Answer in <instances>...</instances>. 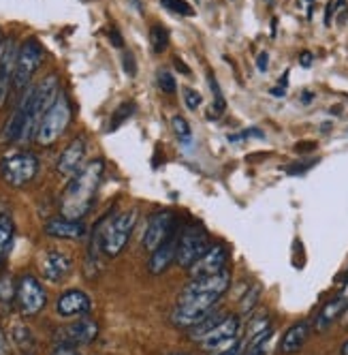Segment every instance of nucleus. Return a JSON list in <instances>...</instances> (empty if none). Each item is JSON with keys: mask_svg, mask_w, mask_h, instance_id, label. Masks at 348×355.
I'll use <instances>...</instances> for the list:
<instances>
[{"mask_svg": "<svg viewBox=\"0 0 348 355\" xmlns=\"http://www.w3.org/2000/svg\"><path fill=\"white\" fill-rule=\"evenodd\" d=\"M103 171H105L103 159H94L71 178L60 201L62 216L82 220L92 210L98 187H101L103 180Z\"/></svg>", "mask_w": 348, "mask_h": 355, "instance_id": "f257e3e1", "label": "nucleus"}, {"mask_svg": "<svg viewBox=\"0 0 348 355\" xmlns=\"http://www.w3.org/2000/svg\"><path fill=\"white\" fill-rule=\"evenodd\" d=\"M220 297L222 295L216 293H196V291L182 289L176 302V309L171 311L169 319L180 329H190L199 321H203L212 311H216V304L220 302Z\"/></svg>", "mask_w": 348, "mask_h": 355, "instance_id": "f03ea898", "label": "nucleus"}, {"mask_svg": "<svg viewBox=\"0 0 348 355\" xmlns=\"http://www.w3.org/2000/svg\"><path fill=\"white\" fill-rule=\"evenodd\" d=\"M137 218L139 212L133 208V210H124L116 216H107L96 225L98 232H101V250L105 252V257H118L127 248L137 225Z\"/></svg>", "mask_w": 348, "mask_h": 355, "instance_id": "7ed1b4c3", "label": "nucleus"}, {"mask_svg": "<svg viewBox=\"0 0 348 355\" xmlns=\"http://www.w3.org/2000/svg\"><path fill=\"white\" fill-rule=\"evenodd\" d=\"M71 118H73V105H71L68 96L64 92H60L58 98L54 101V105L49 107L45 112V116L41 118L35 141L43 148L54 146L64 135V131L68 129Z\"/></svg>", "mask_w": 348, "mask_h": 355, "instance_id": "20e7f679", "label": "nucleus"}, {"mask_svg": "<svg viewBox=\"0 0 348 355\" xmlns=\"http://www.w3.org/2000/svg\"><path fill=\"white\" fill-rule=\"evenodd\" d=\"M39 173V157L35 152L19 150L0 161V178L13 189L30 184Z\"/></svg>", "mask_w": 348, "mask_h": 355, "instance_id": "39448f33", "label": "nucleus"}, {"mask_svg": "<svg viewBox=\"0 0 348 355\" xmlns=\"http://www.w3.org/2000/svg\"><path fill=\"white\" fill-rule=\"evenodd\" d=\"M45 49L37 39H26L24 45L17 49V60H15V75H13V86L15 90H26L33 75L43 64Z\"/></svg>", "mask_w": 348, "mask_h": 355, "instance_id": "423d86ee", "label": "nucleus"}, {"mask_svg": "<svg viewBox=\"0 0 348 355\" xmlns=\"http://www.w3.org/2000/svg\"><path fill=\"white\" fill-rule=\"evenodd\" d=\"M210 236L205 234V230H201L199 225H190L180 234V242H178V257L176 263L180 268H190L196 259H201L205 252L210 250Z\"/></svg>", "mask_w": 348, "mask_h": 355, "instance_id": "0eeeda50", "label": "nucleus"}, {"mask_svg": "<svg viewBox=\"0 0 348 355\" xmlns=\"http://www.w3.org/2000/svg\"><path fill=\"white\" fill-rule=\"evenodd\" d=\"M17 309L21 317H35L39 315L45 304H47V293L43 289V285L37 281L35 276L30 274H24L19 281H17Z\"/></svg>", "mask_w": 348, "mask_h": 355, "instance_id": "6e6552de", "label": "nucleus"}, {"mask_svg": "<svg viewBox=\"0 0 348 355\" xmlns=\"http://www.w3.org/2000/svg\"><path fill=\"white\" fill-rule=\"evenodd\" d=\"M239 327H241L239 319L235 315H227L210 334H205L201 340H199V345H201V349L205 353H212V355L220 353V351H227L239 343Z\"/></svg>", "mask_w": 348, "mask_h": 355, "instance_id": "1a4fd4ad", "label": "nucleus"}, {"mask_svg": "<svg viewBox=\"0 0 348 355\" xmlns=\"http://www.w3.org/2000/svg\"><path fill=\"white\" fill-rule=\"evenodd\" d=\"M176 230H178V223H176V216H173V212L158 210V212H154L150 216V220H147L141 244H143L145 250L154 252Z\"/></svg>", "mask_w": 348, "mask_h": 355, "instance_id": "9d476101", "label": "nucleus"}, {"mask_svg": "<svg viewBox=\"0 0 348 355\" xmlns=\"http://www.w3.org/2000/svg\"><path fill=\"white\" fill-rule=\"evenodd\" d=\"M33 98H35V86H28L26 90H24V94L19 98L17 107L13 110L11 118L3 126V133H0V141H3V144H13V141L21 139L24 129H26V122H28V116H30Z\"/></svg>", "mask_w": 348, "mask_h": 355, "instance_id": "9b49d317", "label": "nucleus"}, {"mask_svg": "<svg viewBox=\"0 0 348 355\" xmlns=\"http://www.w3.org/2000/svg\"><path fill=\"white\" fill-rule=\"evenodd\" d=\"M98 336V325L90 317H80L77 321H73L71 325L58 329V345H90Z\"/></svg>", "mask_w": 348, "mask_h": 355, "instance_id": "f8f14e48", "label": "nucleus"}, {"mask_svg": "<svg viewBox=\"0 0 348 355\" xmlns=\"http://www.w3.org/2000/svg\"><path fill=\"white\" fill-rule=\"evenodd\" d=\"M227 261H229V250L225 244H216V246H210V250L201 259H196L188 272H190V278H203V276H214L222 270H227Z\"/></svg>", "mask_w": 348, "mask_h": 355, "instance_id": "ddd939ff", "label": "nucleus"}, {"mask_svg": "<svg viewBox=\"0 0 348 355\" xmlns=\"http://www.w3.org/2000/svg\"><path fill=\"white\" fill-rule=\"evenodd\" d=\"M39 268L45 281L49 283H62L73 270V259L62 250H47L39 259Z\"/></svg>", "mask_w": 348, "mask_h": 355, "instance_id": "4468645a", "label": "nucleus"}, {"mask_svg": "<svg viewBox=\"0 0 348 355\" xmlns=\"http://www.w3.org/2000/svg\"><path fill=\"white\" fill-rule=\"evenodd\" d=\"M84 159H86V139L84 137H75L58 157L56 163V171L62 178H73L82 167H84Z\"/></svg>", "mask_w": 348, "mask_h": 355, "instance_id": "2eb2a0df", "label": "nucleus"}, {"mask_svg": "<svg viewBox=\"0 0 348 355\" xmlns=\"http://www.w3.org/2000/svg\"><path fill=\"white\" fill-rule=\"evenodd\" d=\"M90 309H92V302H90L88 293L82 289H68V291L60 293V297L56 302V313L62 319L84 317L86 313H90Z\"/></svg>", "mask_w": 348, "mask_h": 355, "instance_id": "dca6fc26", "label": "nucleus"}, {"mask_svg": "<svg viewBox=\"0 0 348 355\" xmlns=\"http://www.w3.org/2000/svg\"><path fill=\"white\" fill-rule=\"evenodd\" d=\"M43 234L58 240H80L86 236V225L82 220H73L66 216H54L43 225Z\"/></svg>", "mask_w": 348, "mask_h": 355, "instance_id": "f3484780", "label": "nucleus"}, {"mask_svg": "<svg viewBox=\"0 0 348 355\" xmlns=\"http://www.w3.org/2000/svg\"><path fill=\"white\" fill-rule=\"evenodd\" d=\"M15 60H17V49L11 39H5L3 49H0V107L9 96V88L13 84L15 75Z\"/></svg>", "mask_w": 348, "mask_h": 355, "instance_id": "a211bd4d", "label": "nucleus"}, {"mask_svg": "<svg viewBox=\"0 0 348 355\" xmlns=\"http://www.w3.org/2000/svg\"><path fill=\"white\" fill-rule=\"evenodd\" d=\"M178 242H180V234L178 230L173 232L154 252H152V257L150 261H147V270H150V274L158 276L163 272L169 270L171 263H176V257H178Z\"/></svg>", "mask_w": 348, "mask_h": 355, "instance_id": "6ab92c4d", "label": "nucleus"}, {"mask_svg": "<svg viewBox=\"0 0 348 355\" xmlns=\"http://www.w3.org/2000/svg\"><path fill=\"white\" fill-rule=\"evenodd\" d=\"M346 306H348V297H346L344 293L331 297V300L325 304V306H322V309L318 311V315H316V319H314V329H316V332H325V329H327L336 319L342 317V313L346 311Z\"/></svg>", "mask_w": 348, "mask_h": 355, "instance_id": "aec40b11", "label": "nucleus"}, {"mask_svg": "<svg viewBox=\"0 0 348 355\" xmlns=\"http://www.w3.org/2000/svg\"><path fill=\"white\" fill-rule=\"evenodd\" d=\"M310 329L312 325L308 321H300V323H295L291 325L284 336H282V343H280V351L284 355H293V353H300L302 347L306 345L308 336H310Z\"/></svg>", "mask_w": 348, "mask_h": 355, "instance_id": "412c9836", "label": "nucleus"}, {"mask_svg": "<svg viewBox=\"0 0 348 355\" xmlns=\"http://www.w3.org/2000/svg\"><path fill=\"white\" fill-rule=\"evenodd\" d=\"M271 334H273V327L271 325H267L265 329H261V332L253 334L250 338H248V345L241 351V355H267Z\"/></svg>", "mask_w": 348, "mask_h": 355, "instance_id": "4be33fe9", "label": "nucleus"}, {"mask_svg": "<svg viewBox=\"0 0 348 355\" xmlns=\"http://www.w3.org/2000/svg\"><path fill=\"white\" fill-rule=\"evenodd\" d=\"M225 317H227V315L222 313L220 309H218V311H212V313H210V315H208L203 321H199L194 327H190L188 338H190V340H194V343H199V340H201L205 334H210L212 329H214V327H216V325H218L222 319H225Z\"/></svg>", "mask_w": 348, "mask_h": 355, "instance_id": "5701e85b", "label": "nucleus"}, {"mask_svg": "<svg viewBox=\"0 0 348 355\" xmlns=\"http://www.w3.org/2000/svg\"><path fill=\"white\" fill-rule=\"evenodd\" d=\"M13 236H15V227L13 220L7 214H0V266L5 263L11 244H13Z\"/></svg>", "mask_w": 348, "mask_h": 355, "instance_id": "b1692460", "label": "nucleus"}, {"mask_svg": "<svg viewBox=\"0 0 348 355\" xmlns=\"http://www.w3.org/2000/svg\"><path fill=\"white\" fill-rule=\"evenodd\" d=\"M17 297V283L9 274H3L0 276V306H11Z\"/></svg>", "mask_w": 348, "mask_h": 355, "instance_id": "393cba45", "label": "nucleus"}, {"mask_svg": "<svg viewBox=\"0 0 348 355\" xmlns=\"http://www.w3.org/2000/svg\"><path fill=\"white\" fill-rule=\"evenodd\" d=\"M135 110H137V105H135V101H124V103L113 112V116H111V120H109V131H116V129H120V126L127 122L133 114H135Z\"/></svg>", "mask_w": 348, "mask_h": 355, "instance_id": "a878e982", "label": "nucleus"}, {"mask_svg": "<svg viewBox=\"0 0 348 355\" xmlns=\"http://www.w3.org/2000/svg\"><path fill=\"white\" fill-rule=\"evenodd\" d=\"M150 45H152L154 54H163L169 47V33L165 26H161V24H154L150 28Z\"/></svg>", "mask_w": 348, "mask_h": 355, "instance_id": "bb28decb", "label": "nucleus"}, {"mask_svg": "<svg viewBox=\"0 0 348 355\" xmlns=\"http://www.w3.org/2000/svg\"><path fill=\"white\" fill-rule=\"evenodd\" d=\"M171 126H173V133H176V137L184 144V146H190L192 141V131L188 126V120L182 118V116H173L171 118Z\"/></svg>", "mask_w": 348, "mask_h": 355, "instance_id": "cd10ccee", "label": "nucleus"}, {"mask_svg": "<svg viewBox=\"0 0 348 355\" xmlns=\"http://www.w3.org/2000/svg\"><path fill=\"white\" fill-rule=\"evenodd\" d=\"M210 88L214 92V105H212V112L208 114V118H220L222 114H225L227 103H225V96H222V92H220L218 82L214 80V75H210Z\"/></svg>", "mask_w": 348, "mask_h": 355, "instance_id": "c85d7f7f", "label": "nucleus"}, {"mask_svg": "<svg viewBox=\"0 0 348 355\" xmlns=\"http://www.w3.org/2000/svg\"><path fill=\"white\" fill-rule=\"evenodd\" d=\"M11 336H13V340L17 343V347H21V349H30V347H33V334H30V329H28L26 325L15 323Z\"/></svg>", "mask_w": 348, "mask_h": 355, "instance_id": "c756f323", "label": "nucleus"}, {"mask_svg": "<svg viewBox=\"0 0 348 355\" xmlns=\"http://www.w3.org/2000/svg\"><path fill=\"white\" fill-rule=\"evenodd\" d=\"M161 3H163L165 9H169V11H173V13H178V15H186V17L194 15L192 5L186 3V0H161Z\"/></svg>", "mask_w": 348, "mask_h": 355, "instance_id": "7c9ffc66", "label": "nucleus"}, {"mask_svg": "<svg viewBox=\"0 0 348 355\" xmlns=\"http://www.w3.org/2000/svg\"><path fill=\"white\" fill-rule=\"evenodd\" d=\"M156 84H158V88H161L165 94H176V90H178L176 78H173V75H171L169 71H158Z\"/></svg>", "mask_w": 348, "mask_h": 355, "instance_id": "2f4dec72", "label": "nucleus"}, {"mask_svg": "<svg viewBox=\"0 0 348 355\" xmlns=\"http://www.w3.org/2000/svg\"><path fill=\"white\" fill-rule=\"evenodd\" d=\"M259 295H261V285H253V289L248 291L241 300V313H253L255 306H257V302H259Z\"/></svg>", "mask_w": 348, "mask_h": 355, "instance_id": "473e14b6", "label": "nucleus"}, {"mask_svg": "<svg viewBox=\"0 0 348 355\" xmlns=\"http://www.w3.org/2000/svg\"><path fill=\"white\" fill-rule=\"evenodd\" d=\"M184 101H186V107H188L190 112H196L199 105L203 103V96L199 94L196 90H192V88H186V90H184Z\"/></svg>", "mask_w": 348, "mask_h": 355, "instance_id": "72a5a7b5", "label": "nucleus"}, {"mask_svg": "<svg viewBox=\"0 0 348 355\" xmlns=\"http://www.w3.org/2000/svg\"><path fill=\"white\" fill-rule=\"evenodd\" d=\"M122 69H124V73L129 75V78H135V75H137V62H135V56L131 52H124V56H122Z\"/></svg>", "mask_w": 348, "mask_h": 355, "instance_id": "f704fd0d", "label": "nucleus"}, {"mask_svg": "<svg viewBox=\"0 0 348 355\" xmlns=\"http://www.w3.org/2000/svg\"><path fill=\"white\" fill-rule=\"evenodd\" d=\"M318 161L316 159H310V161H304V163H295V165H289L286 167V173L291 175H300V173H306L308 169H312Z\"/></svg>", "mask_w": 348, "mask_h": 355, "instance_id": "c9c22d12", "label": "nucleus"}, {"mask_svg": "<svg viewBox=\"0 0 348 355\" xmlns=\"http://www.w3.org/2000/svg\"><path fill=\"white\" fill-rule=\"evenodd\" d=\"M49 355H82L73 345H56Z\"/></svg>", "mask_w": 348, "mask_h": 355, "instance_id": "e433bc0d", "label": "nucleus"}, {"mask_svg": "<svg viewBox=\"0 0 348 355\" xmlns=\"http://www.w3.org/2000/svg\"><path fill=\"white\" fill-rule=\"evenodd\" d=\"M257 67H259V71H261V73H265V71H267V67H269V54H267V52H261V54H259V58H257Z\"/></svg>", "mask_w": 348, "mask_h": 355, "instance_id": "4c0bfd02", "label": "nucleus"}, {"mask_svg": "<svg viewBox=\"0 0 348 355\" xmlns=\"http://www.w3.org/2000/svg\"><path fill=\"white\" fill-rule=\"evenodd\" d=\"M173 64H176V69H178L180 73H184V75H190V73H192V71H190V67H188V64H186L184 60H180L178 56L173 58Z\"/></svg>", "mask_w": 348, "mask_h": 355, "instance_id": "58836bf2", "label": "nucleus"}, {"mask_svg": "<svg viewBox=\"0 0 348 355\" xmlns=\"http://www.w3.org/2000/svg\"><path fill=\"white\" fill-rule=\"evenodd\" d=\"M109 39H111V45H116V47H122V45H124V39L120 37L118 28H111V31H109Z\"/></svg>", "mask_w": 348, "mask_h": 355, "instance_id": "ea45409f", "label": "nucleus"}, {"mask_svg": "<svg viewBox=\"0 0 348 355\" xmlns=\"http://www.w3.org/2000/svg\"><path fill=\"white\" fill-rule=\"evenodd\" d=\"M0 355H9V345H7V336L0 327Z\"/></svg>", "mask_w": 348, "mask_h": 355, "instance_id": "a19ab883", "label": "nucleus"}, {"mask_svg": "<svg viewBox=\"0 0 348 355\" xmlns=\"http://www.w3.org/2000/svg\"><path fill=\"white\" fill-rule=\"evenodd\" d=\"M241 345L237 343V345H233L231 349H227V351H220V353H214V355H241Z\"/></svg>", "mask_w": 348, "mask_h": 355, "instance_id": "79ce46f5", "label": "nucleus"}, {"mask_svg": "<svg viewBox=\"0 0 348 355\" xmlns=\"http://www.w3.org/2000/svg\"><path fill=\"white\" fill-rule=\"evenodd\" d=\"M314 148H316L314 141H304V144H300V146H295L297 152H310V150H314Z\"/></svg>", "mask_w": 348, "mask_h": 355, "instance_id": "37998d69", "label": "nucleus"}, {"mask_svg": "<svg viewBox=\"0 0 348 355\" xmlns=\"http://www.w3.org/2000/svg\"><path fill=\"white\" fill-rule=\"evenodd\" d=\"M300 64H302L304 69L312 67V54H310V52H304V54L300 56Z\"/></svg>", "mask_w": 348, "mask_h": 355, "instance_id": "c03bdc74", "label": "nucleus"}, {"mask_svg": "<svg viewBox=\"0 0 348 355\" xmlns=\"http://www.w3.org/2000/svg\"><path fill=\"white\" fill-rule=\"evenodd\" d=\"M244 135L246 137H263V131H259V129H248V131H244Z\"/></svg>", "mask_w": 348, "mask_h": 355, "instance_id": "a18cd8bd", "label": "nucleus"}, {"mask_svg": "<svg viewBox=\"0 0 348 355\" xmlns=\"http://www.w3.org/2000/svg\"><path fill=\"white\" fill-rule=\"evenodd\" d=\"M333 9H336V5H333V3H329V5H327V13H325V24H327V26H329V21H331Z\"/></svg>", "mask_w": 348, "mask_h": 355, "instance_id": "49530a36", "label": "nucleus"}, {"mask_svg": "<svg viewBox=\"0 0 348 355\" xmlns=\"http://www.w3.org/2000/svg\"><path fill=\"white\" fill-rule=\"evenodd\" d=\"M269 92H271V96H276V98H282V96L286 94V92H284V88H271Z\"/></svg>", "mask_w": 348, "mask_h": 355, "instance_id": "de8ad7c7", "label": "nucleus"}, {"mask_svg": "<svg viewBox=\"0 0 348 355\" xmlns=\"http://www.w3.org/2000/svg\"><path fill=\"white\" fill-rule=\"evenodd\" d=\"M342 321H344V325H348V306H346V311L342 313V317H340Z\"/></svg>", "mask_w": 348, "mask_h": 355, "instance_id": "09e8293b", "label": "nucleus"}, {"mask_svg": "<svg viewBox=\"0 0 348 355\" xmlns=\"http://www.w3.org/2000/svg\"><path fill=\"white\" fill-rule=\"evenodd\" d=\"M340 353H342V355H348V340L342 345V351H340Z\"/></svg>", "mask_w": 348, "mask_h": 355, "instance_id": "8fccbe9b", "label": "nucleus"}, {"mask_svg": "<svg viewBox=\"0 0 348 355\" xmlns=\"http://www.w3.org/2000/svg\"><path fill=\"white\" fill-rule=\"evenodd\" d=\"M302 101H304V103H308V101H312V94H304V98H302Z\"/></svg>", "mask_w": 348, "mask_h": 355, "instance_id": "3c124183", "label": "nucleus"}, {"mask_svg": "<svg viewBox=\"0 0 348 355\" xmlns=\"http://www.w3.org/2000/svg\"><path fill=\"white\" fill-rule=\"evenodd\" d=\"M167 355H188V353H184V351H173V353H167Z\"/></svg>", "mask_w": 348, "mask_h": 355, "instance_id": "603ef678", "label": "nucleus"}, {"mask_svg": "<svg viewBox=\"0 0 348 355\" xmlns=\"http://www.w3.org/2000/svg\"><path fill=\"white\" fill-rule=\"evenodd\" d=\"M3 43H5V37H3V33H0V49H3Z\"/></svg>", "mask_w": 348, "mask_h": 355, "instance_id": "864d4df0", "label": "nucleus"}, {"mask_svg": "<svg viewBox=\"0 0 348 355\" xmlns=\"http://www.w3.org/2000/svg\"><path fill=\"white\" fill-rule=\"evenodd\" d=\"M308 3H312V0H308Z\"/></svg>", "mask_w": 348, "mask_h": 355, "instance_id": "5fc2aeb1", "label": "nucleus"}]
</instances>
